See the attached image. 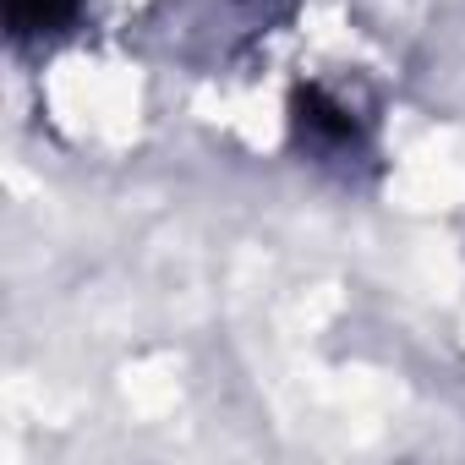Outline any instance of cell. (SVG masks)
<instances>
[{"instance_id": "obj_1", "label": "cell", "mask_w": 465, "mask_h": 465, "mask_svg": "<svg viewBox=\"0 0 465 465\" xmlns=\"http://www.w3.org/2000/svg\"><path fill=\"white\" fill-rule=\"evenodd\" d=\"M291 115H296V132H302V143H312V148H356V115L329 94V88H296V99H291Z\"/></svg>"}, {"instance_id": "obj_2", "label": "cell", "mask_w": 465, "mask_h": 465, "mask_svg": "<svg viewBox=\"0 0 465 465\" xmlns=\"http://www.w3.org/2000/svg\"><path fill=\"white\" fill-rule=\"evenodd\" d=\"M77 17V0H6V23L17 39H45L61 34Z\"/></svg>"}]
</instances>
